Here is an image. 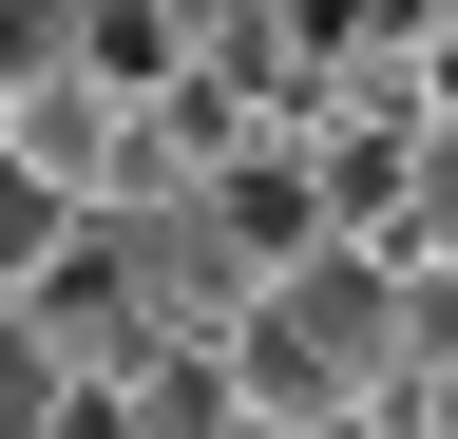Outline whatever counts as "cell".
<instances>
[{
  "instance_id": "cell-1",
  "label": "cell",
  "mask_w": 458,
  "mask_h": 439,
  "mask_svg": "<svg viewBox=\"0 0 458 439\" xmlns=\"http://www.w3.org/2000/svg\"><path fill=\"white\" fill-rule=\"evenodd\" d=\"M114 267H134V344H249V306H267V267L229 249L191 191H172V210H114Z\"/></svg>"
},
{
  "instance_id": "cell-2",
  "label": "cell",
  "mask_w": 458,
  "mask_h": 439,
  "mask_svg": "<svg viewBox=\"0 0 458 439\" xmlns=\"http://www.w3.org/2000/svg\"><path fill=\"white\" fill-rule=\"evenodd\" d=\"M77 77H114V96L153 115V96L191 77V0H77Z\"/></svg>"
},
{
  "instance_id": "cell-3",
  "label": "cell",
  "mask_w": 458,
  "mask_h": 439,
  "mask_svg": "<svg viewBox=\"0 0 458 439\" xmlns=\"http://www.w3.org/2000/svg\"><path fill=\"white\" fill-rule=\"evenodd\" d=\"M77 230H96V210L57 191L38 153H0V306H20V287H57V249H77Z\"/></svg>"
},
{
  "instance_id": "cell-4",
  "label": "cell",
  "mask_w": 458,
  "mask_h": 439,
  "mask_svg": "<svg viewBox=\"0 0 458 439\" xmlns=\"http://www.w3.org/2000/svg\"><path fill=\"white\" fill-rule=\"evenodd\" d=\"M57 401H77L57 325H38V306H0V439H57Z\"/></svg>"
},
{
  "instance_id": "cell-5",
  "label": "cell",
  "mask_w": 458,
  "mask_h": 439,
  "mask_svg": "<svg viewBox=\"0 0 458 439\" xmlns=\"http://www.w3.org/2000/svg\"><path fill=\"white\" fill-rule=\"evenodd\" d=\"M401 267H458V134L420 153V210H401Z\"/></svg>"
},
{
  "instance_id": "cell-6",
  "label": "cell",
  "mask_w": 458,
  "mask_h": 439,
  "mask_svg": "<svg viewBox=\"0 0 458 439\" xmlns=\"http://www.w3.org/2000/svg\"><path fill=\"white\" fill-rule=\"evenodd\" d=\"M382 439H458V363H439V382H420V401H401Z\"/></svg>"
}]
</instances>
